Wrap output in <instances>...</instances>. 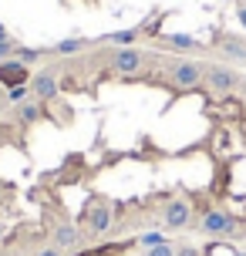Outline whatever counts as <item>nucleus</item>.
Instances as JSON below:
<instances>
[{"label":"nucleus","instance_id":"obj_2","mask_svg":"<svg viewBox=\"0 0 246 256\" xmlns=\"http://www.w3.org/2000/svg\"><path fill=\"white\" fill-rule=\"evenodd\" d=\"M202 84H206L212 94H233L240 84H243V78H240V71L236 68H230V64H206V74H202Z\"/></svg>","mask_w":246,"mask_h":256},{"label":"nucleus","instance_id":"obj_13","mask_svg":"<svg viewBox=\"0 0 246 256\" xmlns=\"http://www.w3.org/2000/svg\"><path fill=\"white\" fill-rule=\"evenodd\" d=\"M94 40H88V38H64V40H58V44H51L48 48V54H58V58H71V54H78V51H84V48H91Z\"/></svg>","mask_w":246,"mask_h":256},{"label":"nucleus","instance_id":"obj_14","mask_svg":"<svg viewBox=\"0 0 246 256\" xmlns=\"http://www.w3.org/2000/svg\"><path fill=\"white\" fill-rule=\"evenodd\" d=\"M162 44L172 48V51H202V44H199L196 38H189V34H166Z\"/></svg>","mask_w":246,"mask_h":256},{"label":"nucleus","instance_id":"obj_17","mask_svg":"<svg viewBox=\"0 0 246 256\" xmlns=\"http://www.w3.org/2000/svg\"><path fill=\"white\" fill-rule=\"evenodd\" d=\"M27 94H34V91H30V84H17V88L7 91V102H10V104H24Z\"/></svg>","mask_w":246,"mask_h":256},{"label":"nucleus","instance_id":"obj_6","mask_svg":"<svg viewBox=\"0 0 246 256\" xmlns=\"http://www.w3.org/2000/svg\"><path fill=\"white\" fill-rule=\"evenodd\" d=\"M162 226L166 230H186V226H192V202L186 199V196H176V199H168L162 206Z\"/></svg>","mask_w":246,"mask_h":256},{"label":"nucleus","instance_id":"obj_15","mask_svg":"<svg viewBox=\"0 0 246 256\" xmlns=\"http://www.w3.org/2000/svg\"><path fill=\"white\" fill-rule=\"evenodd\" d=\"M44 58H48V48H24V44H17V51H14V61L27 64V68H34Z\"/></svg>","mask_w":246,"mask_h":256},{"label":"nucleus","instance_id":"obj_1","mask_svg":"<svg viewBox=\"0 0 246 256\" xmlns=\"http://www.w3.org/2000/svg\"><path fill=\"white\" fill-rule=\"evenodd\" d=\"M240 219L233 216V212H226V209H209V212H202V219H199V232H206V236H220V240H233V236H240Z\"/></svg>","mask_w":246,"mask_h":256},{"label":"nucleus","instance_id":"obj_4","mask_svg":"<svg viewBox=\"0 0 246 256\" xmlns=\"http://www.w3.org/2000/svg\"><path fill=\"white\" fill-rule=\"evenodd\" d=\"M145 51L142 48H115V51L108 54V64H112V71L122 78H132V74H138L145 68Z\"/></svg>","mask_w":246,"mask_h":256},{"label":"nucleus","instance_id":"obj_22","mask_svg":"<svg viewBox=\"0 0 246 256\" xmlns=\"http://www.w3.org/2000/svg\"><path fill=\"white\" fill-rule=\"evenodd\" d=\"M34 256H64V250H58V246H44V250H38Z\"/></svg>","mask_w":246,"mask_h":256},{"label":"nucleus","instance_id":"obj_3","mask_svg":"<svg viewBox=\"0 0 246 256\" xmlns=\"http://www.w3.org/2000/svg\"><path fill=\"white\" fill-rule=\"evenodd\" d=\"M202 74H206V64H199V61H172L168 64V81L179 91H196L202 84Z\"/></svg>","mask_w":246,"mask_h":256},{"label":"nucleus","instance_id":"obj_21","mask_svg":"<svg viewBox=\"0 0 246 256\" xmlns=\"http://www.w3.org/2000/svg\"><path fill=\"white\" fill-rule=\"evenodd\" d=\"M236 20H240L243 30H246V0H236Z\"/></svg>","mask_w":246,"mask_h":256},{"label":"nucleus","instance_id":"obj_23","mask_svg":"<svg viewBox=\"0 0 246 256\" xmlns=\"http://www.w3.org/2000/svg\"><path fill=\"white\" fill-rule=\"evenodd\" d=\"M0 40H14V38H10V30H7L4 24H0Z\"/></svg>","mask_w":246,"mask_h":256},{"label":"nucleus","instance_id":"obj_9","mask_svg":"<svg viewBox=\"0 0 246 256\" xmlns=\"http://www.w3.org/2000/svg\"><path fill=\"white\" fill-rule=\"evenodd\" d=\"M216 48H220L226 64H246V38H240V34H216Z\"/></svg>","mask_w":246,"mask_h":256},{"label":"nucleus","instance_id":"obj_16","mask_svg":"<svg viewBox=\"0 0 246 256\" xmlns=\"http://www.w3.org/2000/svg\"><path fill=\"white\" fill-rule=\"evenodd\" d=\"M135 243L142 246V250H152V246H166V243H168V236H166L162 230H148V232H142Z\"/></svg>","mask_w":246,"mask_h":256},{"label":"nucleus","instance_id":"obj_18","mask_svg":"<svg viewBox=\"0 0 246 256\" xmlns=\"http://www.w3.org/2000/svg\"><path fill=\"white\" fill-rule=\"evenodd\" d=\"M14 51H17V40H0V64H4V61H10Z\"/></svg>","mask_w":246,"mask_h":256},{"label":"nucleus","instance_id":"obj_11","mask_svg":"<svg viewBox=\"0 0 246 256\" xmlns=\"http://www.w3.org/2000/svg\"><path fill=\"white\" fill-rule=\"evenodd\" d=\"M142 38V27H125V30H112L98 38L94 44H112V48H135V40Z\"/></svg>","mask_w":246,"mask_h":256},{"label":"nucleus","instance_id":"obj_7","mask_svg":"<svg viewBox=\"0 0 246 256\" xmlns=\"http://www.w3.org/2000/svg\"><path fill=\"white\" fill-rule=\"evenodd\" d=\"M115 222V212H112V202H94L91 209H84V226H88V236H104Z\"/></svg>","mask_w":246,"mask_h":256},{"label":"nucleus","instance_id":"obj_8","mask_svg":"<svg viewBox=\"0 0 246 256\" xmlns=\"http://www.w3.org/2000/svg\"><path fill=\"white\" fill-rule=\"evenodd\" d=\"M51 240H54L58 250H78V246L84 243V232H81V226H74L71 219H61V222H54Z\"/></svg>","mask_w":246,"mask_h":256},{"label":"nucleus","instance_id":"obj_20","mask_svg":"<svg viewBox=\"0 0 246 256\" xmlns=\"http://www.w3.org/2000/svg\"><path fill=\"white\" fill-rule=\"evenodd\" d=\"M176 256H202L196 246H189V243H182V246H176Z\"/></svg>","mask_w":246,"mask_h":256},{"label":"nucleus","instance_id":"obj_5","mask_svg":"<svg viewBox=\"0 0 246 256\" xmlns=\"http://www.w3.org/2000/svg\"><path fill=\"white\" fill-rule=\"evenodd\" d=\"M30 91H34V98L44 104H58L61 102V74L51 71V68H44L38 74L30 78Z\"/></svg>","mask_w":246,"mask_h":256},{"label":"nucleus","instance_id":"obj_12","mask_svg":"<svg viewBox=\"0 0 246 256\" xmlns=\"http://www.w3.org/2000/svg\"><path fill=\"white\" fill-rule=\"evenodd\" d=\"M44 115H48V104H44V102H38V98H34V102H24V104H17V122H20L24 128L38 125V122H40Z\"/></svg>","mask_w":246,"mask_h":256},{"label":"nucleus","instance_id":"obj_19","mask_svg":"<svg viewBox=\"0 0 246 256\" xmlns=\"http://www.w3.org/2000/svg\"><path fill=\"white\" fill-rule=\"evenodd\" d=\"M142 256H176V246L166 243V246H152V250H145Z\"/></svg>","mask_w":246,"mask_h":256},{"label":"nucleus","instance_id":"obj_10","mask_svg":"<svg viewBox=\"0 0 246 256\" xmlns=\"http://www.w3.org/2000/svg\"><path fill=\"white\" fill-rule=\"evenodd\" d=\"M30 68H27V64H20V61H4L0 64V84H4V88L10 91V88H17V84H30Z\"/></svg>","mask_w":246,"mask_h":256},{"label":"nucleus","instance_id":"obj_24","mask_svg":"<svg viewBox=\"0 0 246 256\" xmlns=\"http://www.w3.org/2000/svg\"><path fill=\"white\" fill-rule=\"evenodd\" d=\"M0 240H4V226H0Z\"/></svg>","mask_w":246,"mask_h":256}]
</instances>
